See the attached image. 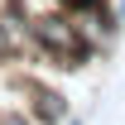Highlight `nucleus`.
<instances>
[{"mask_svg":"<svg viewBox=\"0 0 125 125\" xmlns=\"http://www.w3.org/2000/svg\"><path fill=\"white\" fill-rule=\"evenodd\" d=\"M34 120L39 125H58V120H67V101H62L58 92H34Z\"/></svg>","mask_w":125,"mask_h":125,"instance_id":"nucleus-2","label":"nucleus"},{"mask_svg":"<svg viewBox=\"0 0 125 125\" xmlns=\"http://www.w3.org/2000/svg\"><path fill=\"white\" fill-rule=\"evenodd\" d=\"M67 125H82V120H67Z\"/></svg>","mask_w":125,"mask_h":125,"instance_id":"nucleus-6","label":"nucleus"},{"mask_svg":"<svg viewBox=\"0 0 125 125\" xmlns=\"http://www.w3.org/2000/svg\"><path fill=\"white\" fill-rule=\"evenodd\" d=\"M115 19H120V24H125V0H120V5H115Z\"/></svg>","mask_w":125,"mask_h":125,"instance_id":"nucleus-5","label":"nucleus"},{"mask_svg":"<svg viewBox=\"0 0 125 125\" xmlns=\"http://www.w3.org/2000/svg\"><path fill=\"white\" fill-rule=\"evenodd\" d=\"M0 125H34V120H29V115H15V111H10V115H5Z\"/></svg>","mask_w":125,"mask_h":125,"instance_id":"nucleus-4","label":"nucleus"},{"mask_svg":"<svg viewBox=\"0 0 125 125\" xmlns=\"http://www.w3.org/2000/svg\"><path fill=\"white\" fill-rule=\"evenodd\" d=\"M58 5H67V10L77 15V10H87V5H96V0H58Z\"/></svg>","mask_w":125,"mask_h":125,"instance_id":"nucleus-3","label":"nucleus"},{"mask_svg":"<svg viewBox=\"0 0 125 125\" xmlns=\"http://www.w3.org/2000/svg\"><path fill=\"white\" fill-rule=\"evenodd\" d=\"M29 34H34V43L43 48V53H53L62 67H77V62L87 58L82 29H77L67 15H58V10H53V15H34V19H29Z\"/></svg>","mask_w":125,"mask_h":125,"instance_id":"nucleus-1","label":"nucleus"}]
</instances>
